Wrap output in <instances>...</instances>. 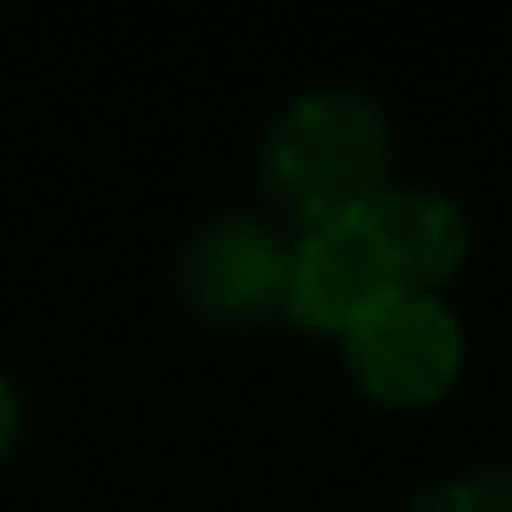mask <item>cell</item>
Instances as JSON below:
<instances>
[{"label":"cell","instance_id":"cell-1","mask_svg":"<svg viewBox=\"0 0 512 512\" xmlns=\"http://www.w3.org/2000/svg\"><path fill=\"white\" fill-rule=\"evenodd\" d=\"M391 127L369 94L320 89L292 100L259 144L270 199L309 226L358 215L386 193Z\"/></svg>","mask_w":512,"mask_h":512},{"label":"cell","instance_id":"cell-2","mask_svg":"<svg viewBox=\"0 0 512 512\" xmlns=\"http://www.w3.org/2000/svg\"><path fill=\"white\" fill-rule=\"evenodd\" d=\"M347 369L375 402L419 408L435 402L457 380L463 364V331L430 292H386L375 309L347 325Z\"/></svg>","mask_w":512,"mask_h":512},{"label":"cell","instance_id":"cell-3","mask_svg":"<svg viewBox=\"0 0 512 512\" xmlns=\"http://www.w3.org/2000/svg\"><path fill=\"white\" fill-rule=\"evenodd\" d=\"M177 292L210 325H254L287 303L292 254L248 215H215L177 248Z\"/></svg>","mask_w":512,"mask_h":512},{"label":"cell","instance_id":"cell-4","mask_svg":"<svg viewBox=\"0 0 512 512\" xmlns=\"http://www.w3.org/2000/svg\"><path fill=\"white\" fill-rule=\"evenodd\" d=\"M386 292H397V276H391V259L380 248V237L369 232L364 210L309 226L303 248L292 254V276H287L292 320L314 325V331H347Z\"/></svg>","mask_w":512,"mask_h":512},{"label":"cell","instance_id":"cell-5","mask_svg":"<svg viewBox=\"0 0 512 512\" xmlns=\"http://www.w3.org/2000/svg\"><path fill=\"white\" fill-rule=\"evenodd\" d=\"M364 221L380 237V248H386L397 287H408V292L441 287L468 259V221L446 193H424V188L391 193L386 188L364 210Z\"/></svg>","mask_w":512,"mask_h":512},{"label":"cell","instance_id":"cell-6","mask_svg":"<svg viewBox=\"0 0 512 512\" xmlns=\"http://www.w3.org/2000/svg\"><path fill=\"white\" fill-rule=\"evenodd\" d=\"M402 512H512V463H485L424 485Z\"/></svg>","mask_w":512,"mask_h":512},{"label":"cell","instance_id":"cell-7","mask_svg":"<svg viewBox=\"0 0 512 512\" xmlns=\"http://www.w3.org/2000/svg\"><path fill=\"white\" fill-rule=\"evenodd\" d=\"M17 441V391H12V380L0 375V452Z\"/></svg>","mask_w":512,"mask_h":512}]
</instances>
